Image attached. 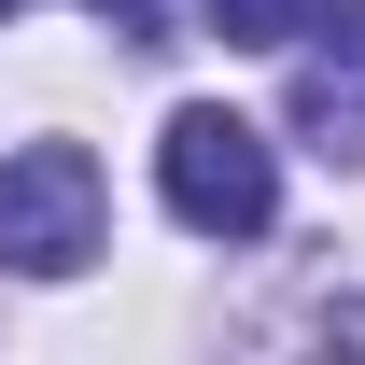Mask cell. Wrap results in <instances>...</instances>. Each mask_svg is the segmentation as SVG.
I'll list each match as a JSON object with an SVG mask.
<instances>
[{
	"mask_svg": "<svg viewBox=\"0 0 365 365\" xmlns=\"http://www.w3.org/2000/svg\"><path fill=\"white\" fill-rule=\"evenodd\" d=\"M295 127L365 169V0H323V56H295Z\"/></svg>",
	"mask_w": 365,
	"mask_h": 365,
	"instance_id": "obj_3",
	"label": "cell"
},
{
	"mask_svg": "<svg viewBox=\"0 0 365 365\" xmlns=\"http://www.w3.org/2000/svg\"><path fill=\"white\" fill-rule=\"evenodd\" d=\"M0 267L14 281L98 267V155L85 140H14L0 155Z\"/></svg>",
	"mask_w": 365,
	"mask_h": 365,
	"instance_id": "obj_2",
	"label": "cell"
},
{
	"mask_svg": "<svg viewBox=\"0 0 365 365\" xmlns=\"http://www.w3.org/2000/svg\"><path fill=\"white\" fill-rule=\"evenodd\" d=\"M155 197H169L197 239H267L281 155H267V127H239V113H211V98H182L169 127H155Z\"/></svg>",
	"mask_w": 365,
	"mask_h": 365,
	"instance_id": "obj_1",
	"label": "cell"
},
{
	"mask_svg": "<svg viewBox=\"0 0 365 365\" xmlns=\"http://www.w3.org/2000/svg\"><path fill=\"white\" fill-rule=\"evenodd\" d=\"M0 14H29V0H0Z\"/></svg>",
	"mask_w": 365,
	"mask_h": 365,
	"instance_id": "obj_6",
	"label": "cell"
},
{
	"mask_svg": "<svg viewBox=\"0 0 365 365\" xmlns=\"http://www.w3.org/2000/svg\"><path fill=\"white\" fill-rule=\"evenodd\" d=\"M113 29H127V43H169V29H155V0H113Z\"/></svg>",
	"mask_w": 365,
	"mask_h": 365,
	"instance_id": "obj_5",
	"label": "cell"
},
{
	"mask_svg": "<svg viewBox=\"0 0 365 365\" xmlns=\"http://www.w3.org/2000/svg\"><path fill=\"white\" fill-rule=\"evenodd\" d=\"M211 14V43H309L323 29V0H197Z\"/></svg>",
	"mask_w": 365,
	"mask_h": 365,
	"instance_id": "obj_4",
	"label": "cell"
}]
</instances>
